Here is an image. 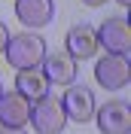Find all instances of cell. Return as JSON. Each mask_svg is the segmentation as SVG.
I'll use <instances>...</instances> for the list:
<instances>
[{
	"instance_id": "obj_4",
	"label": "cell",
	"mask_w": 131,
	"mask_h": 134,
	"mask_svg": "<svg viewBox=\"0 0 131 134\" xmlns=\"http://www.w3.org/2000/svg\"><path fill=\"white\" fill-rule=\"evenodd\" d=\"M98 46H104L110 55H128L131 52V25L128 18L113 15L98 27Z\"/></svg>"
},
{
	"instance_id": "obj_8",
	"label": "cell",
	"mask_w": 131,
	"mask_h": 134,
	"mask_svg": "<svg viewBox=\"0 0 131 134\" xmlns=\"http://www.w3.org/2000/svg\"><path fill=\"white\" fill-rule=\"evenodd\" d=\"M67 43V55L73 61H82V58H91L98 52V31L91 25H73L64 37Z\"/></svg>"
},
{
	"instance_id": "obj_14",
	"label": "cell",
	"mask_w": 131,
	"mask_h": 134,
	"mask_svg": "<svg viewBox=\"0 0 131 134\" xmlns=\"http://www.w3.org/2000/svg\"><path fill=\"white\" fill-rule=\"evenodd\" d=\"M82 3H85V6H101L104 0H82Z\"/></svg>"
},
{
	"instance_id": "obj_9",
	"label": "cell",
	"mask_w": 131,
	"mask_h": 134,
	"mask_svg": "<svg viewBox=\"0 0 131 134\" xmlns=\"http://www.w3.org/2000/svg\"><path fill=\"white\" fill-rule=\"evenodd\" d=\"M43 73L46 79L55 85H70L76 79V61L67 55V52H55V55H46L43 58Z\"/></svg>"
},
{
	"instance_id": "obj_11",
	"label": "cell",
	"mask_w": 131,
	"mask_h": 134,
	"mask_svg": "<svg viewBox=\"0 0 131 134\" xmlns=\"http://www.w3.org/2000/svg\"><path fill=\"white\" fill-rule=\"evenodd\" d=\"M15 92H21L28 100H40L43 94H49V79L40 67H31V70H18L15 76Z\"/></svg>"
},
{
	"instance_id": "obj_3",
	"label": "cell",
	"mask_w": 131,
	"mask_h": 134,
	"mask_svg": "<svg viewBox=\"0 0 131 134\" xmlns=\"http://www.w3.org/2000/svg\"><path fill=\"white\" fill-rule=\"evenodd\" d=\"M95 79L104 85L107 92H119V88H125L128 79H131L128 55H104V58L95 64Z\"/></svg>"
},
{
	"instance_id": "obj_1",
	"label": "cell",
	"mask_w": 131,
	"mask_h": 134,
	"mask_svg": "<svg viewBox=\"0 0 131 134\" xmlns=\"http://www.w3.org/2000/svg\"><path fill=\"white\" fill-rule=\"evenodd\" d=\"M46 58V40L37 37V34H15L9 37L6 43V61L18 70H31V67H40Z\"/></svg>"
},
{
	"instance_id": "obj_7",
	"label": "cell",
	"mask_w": 131,
	"mask_h": 134,
	"mask_svg": "<svg viewBox=\"0 0 131 134\" xmlns=\"http://www.w3.org/2000/svg\"><path fill=\"white\" fill-rule=\"evenodd\" d=\"M31 122V100L21 92H3L0 94V125L21 128Z\"/></svg>"
},
{
	"instance_id": "obj_6",
	"label": "cell",
	"mask_w": 131,
	"mask_h": 134,
	"mask_svg": "<svg viewBox=\"0 0 131 134\" xmlns=\"http://www.w3.org/2000/svg\"><path fill=\"white\" fill-rule=\"evenodd\" d=\"M61 107H64V116L73 119V122H79V125H85L89 119H95V94L85 88V85H70L64 92V98H61Z\"/></svg>"
},
{
	"instance_id": "obj_10",
	"label": "cell",
	"mask_w": 131,
	"mask_h": 134,
	"mask_svg": "<svg viewBox=\"0 0 131 134\" xmlns=\"http://www.w3.org/2000/svg\"><path fill=\"white\" fill-rule=\"evenodd\" d=\"M15 15L28 27H43L52 21L55 6H52V0H15Z\"/></svg>"
},
{
	"instance_id": "obj_5",
	"label": "cell",
	"mask_w": 131,
	"mask_h": 134,
	"mask_svg": "<svg viewBox=\"0 0 131 134\" xmlns=\"http://www.w3.org/2000/svg\"><path fill=\"white\" fill-rule=\"evenodd\" d=\"M101 134H131V107L125 100H107L101 110H95Z\"/></svg>"
},
{
	"instance_id": "obj_16",
	"label": "cell",
	"mask_w": 131,
	"mask_h": 134,
	"mask_svg": "<svg viewBox=\"0 0 131 134\" xmlns=\"http://www.w3.org/2000/svg\"><path fill=\"white\" fill-rule=\"evenodd\" d=\"M0 94H3V85H0Z\"/></svg>"
},
{
	"instance_id": "obj_2",
	"label": "cell",
	"mask_w": 131,
	"mask_h": 134,
	"mask_svg": "<svg viewBox=\"0 0 131 134\" xmlns=\"http://www.w3.org/2000/svg\"><path fill=\"white\" fill-rule=\"evenodd\" d=\"M31 125H34L37 134H61L64 125H67L61 98H55V94H43L40 100H34V107H31Z\"/></svg>"
},
{
	"instance_id": "obj_12",
	"label": "cell",
	"mask_w": 131,
	"mask_h": 134,
	"mask_svg": "<svg viewBox=\"0 0 131 134\" xmlns=\"http://www.w3.org/2000/svg\"><path fill=\"white\" fill-rule=\"evenodd\" d=\"M6 43H9V31H6L3 21H0V52H6Z\"/></svg>"
},
{
	"instance_id": "obj_15",
	"label": "cell",
	"mask_w": 131,
	"mask_h": 134,
	"mask_svg": "<svg viewBox=\"0 0 131 134\" xmlns=\"http://www.w3.org/2000/svg\"><path fill=\"white\" fill-rule=\"evenodd\" d=\"M116 3H122V6H128V3H131V0H116Z\"/></svg>"
},
{
	"instance_id": "obj_13",
	"label": "cell",
	"mask_w": 131,
	"mask_h": 134,
	"mask_svg": "<svg viewBox=\"0 0 131 134\" xmlns=\"http://www.w3.org/2000/svg\"><path fill=\"white\" fill-rule=\"evenodd\" d=\"M0 134H21V128H6V125H0Z\"/></svg>"
}]
</instances>
